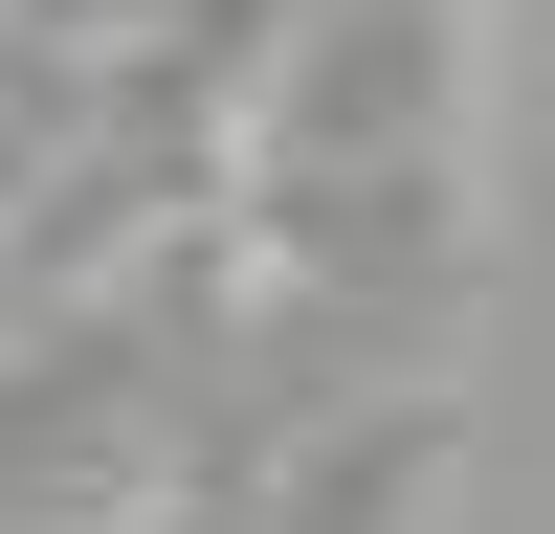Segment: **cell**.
<instances>
[{
	"label": "cell",
	"instance_id": "cell-1",
	"mask_svg": "<svg viewBox=\"0 0 555 534\" xmlns=\"http://www.w3.org/2000/svg\"><path fill=\"white\" fill-rule=\"evenodd\" d=\"M444 67H467L444 0H311L245 89V156H444Z\"/></svg>",
	"mask_w": 555,
	"mask_h": 534
}]
</instances>
